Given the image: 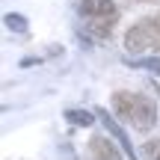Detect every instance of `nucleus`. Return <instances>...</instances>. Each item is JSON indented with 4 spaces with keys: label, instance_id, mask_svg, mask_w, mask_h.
<instances>
[{
    "label": "nucleus",
    "instance_id": "obj_9",
    "mask_svg": "<svg viewBox=\"0 0 160 160\" xmlns=\"http://www.w3.org/2000/svg\"><path fill=\"white\" fill-rule=\"evenodd\" d=\"M6 27L9 30H15V33H27V18L24 15H18V12H6Z\"/></svg>",
    "mask_w": 160,
    "mask_h": 160
},
{
    "label": "nucleus",
    "instance_id": "obj_1",
    "mask_svg": "<svg viewBox=\"0 0 160 160\" xmlns=\"http://www.w3.org/2000/svg\"><path fill=\"white\" fill-rule=\"evenodd\" d=\"M113 110L139 133H148L157 125V104L139 92H125V89L113 92Z\"/></svg>",
    "mask_w": 160,
    "mask_h": 160
},
{
    "label": "nucleus",
    "instance_id": "obj_7",
    "mask_svg": "<svg viewBox=\"0 0 160 160\" xmlns=\"http://www.w3.org/2000/svg\"><path fill=\"white\" fill-rule=\"evenodd\" d=\"M98 113H89V110H65V122L74 128H89L92 122H95Z\"/></svg>",
    "mask_w": 160,
    "mask_h": 160
},
{
    "label": "nucleus",
    "instance_id": "obj_6",
    "mask_svg": "<svg viewBox=\"0 0 160 160\" xmlns=\"http://www.w3.org/2000/svg\"><path fill=\"white\" fill-rule=\"evenodd\" d=\"M80 15H83V18L116 15V3H113V0H80Z\"/></svg>",
    "mask_w": 160,
    "mask_h": 160
},
{
    "label": "nucleus",
    "instance_id": "obj_10",
    "mask_svg": "<svg viewBox=\"0 0 160 160\" xmlns=\"http://www.w3.org/2000/svg\"><path fill=\"white\" fill-rule=\"evenodd\" d=\"M145 160H160V139H148V142L142 145V151H139Z\"/></svg>",
    "mask_w": 160,
    "mask_h": 160
},
{
    "label": "nucleus",
    "instance_id": "obj_4",
    "mask_svg": "<svg viewBox=\"0 0 160 160\" xmlns=\"http://www.w3.org/2000/svg\"><path fill=\"white\" fill-rule=\"evenodd\" d=\"M116 21H119V12L116 15H92V18H83L86 24V33L92 36L95 42H107L116 30Z\"/></svg>",
    "mask_w": 160,
    "mask_h": 160
},
{
    "label": "nucleus",
    "instance_id": "obj_3",
    "mask_svg": "<svg viewBox=\"0 0 160 160\" xmlns=\"http://www.w3.org/2000/svg\"><path fill=\"white\" fill-rule=\"evenodd\" d=\"M125 148L119 145V139L107 137H92L89 139V160H122Z\"/></svg>",
    "mask_w": 160,
    "mask_h": 160
},
{
    "label": "nucleus",
    "instance_id": "obj_2",
    "mask_svg": "<svg viewBox=\"0 0 160 160\" xmlns=\"http://www.w3.org/2000/svg\"><path fill=\"white\" fill-rule=\"evenodd\" d=\"M125 48L128 53H160V15L139 18L131 30L125 33Z\"/></svg>",
    "mask_w": 160,
    "mask_h": 160
},
{
    "label": "nucleus",
    "instance_id": "obj_5",
    "mask_svg": "<svg viewBox=\"0 0 160 160\" xmlns=\"http://www.w3.org/2000/svg\"><path fill=\"white\" fill-rule=\"evenodd\" d=\"M95 113H98V119L104 122V128L110 131V137H116V139H119V145L125 148V154L131 157V160H137V151H133V145H131V139H128V133H125V131L119 128V122H116V119H113V116H110V113H107L104 107H98Z\"/></svg>",
    "mask_w": 160,
    "mask_h": 160
},
{
    "label": "nucleus",
    "instance_id": "obj_8",
    "mask_svg": "<svg viewBox=\"0 0 160 160\" xmlns=\"http://www.w3.org/2000/svg\"><path fill=\"white\" fill-rule=\"evenodd\" d=\"M125 62L131 65V68H148V71H154V74H160V53H154V57H139V59L128 57Z\"/></svg>",
    "mask_w": 160,
    "mask_h": 160
}]
</instances>
